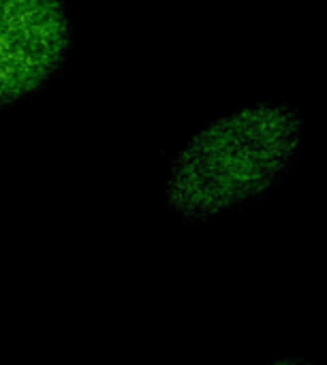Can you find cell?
Here are the masks:
<instances>
[{
    "label": "cell",
    "instance_id": "obj_2",
    "mask_svg": "<svg viewBox=\"0 0 327 365\" xmlns=\"http://www.w3.org/2000/svg\"><path fill=\"white\" fill-rule=\"evenodd\" d=\"M69 47L64 0H0V107L39 90Z\"/></svg>",
    "mask_w": 327,
    "mask_h": 365
},
{
    "label": "cell",
    "instance_id": "obj_1",
    "mask_svg": "<svg viewBox=\"0 0 327 365\" xmlns=\"http://www.w3.org/2000/svg\"><path fill=\"white\" fill-rule=\"evenodd\" d=\"M300 139L302 118L289 105L259 103L210 122L171 165L169 207L208 220L268 192L289 171Z\"/></svg>",
    "mask_w": 327,
    "mask_h": 365
}]
</instances>
